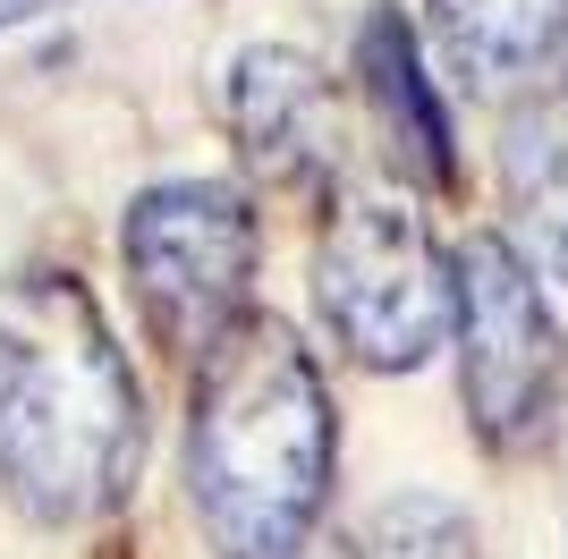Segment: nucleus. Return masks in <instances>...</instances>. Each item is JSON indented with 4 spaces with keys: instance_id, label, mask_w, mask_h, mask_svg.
<instances>
[{
    "instance_id": "423d86ee",
    "label": "nucleus",
    "mask_w": 568,
    "mask_h": 559,
    "mask_svg": "<svg viewBox=\"0 0 568 559\" xmlns=\"http://www.w3.org/2000/svg\"><path fill=\"white\" fill-rule=\"evenodd\" d=\"M230 136L263 186H323L339 162L332 77L288 43H255L230 69Z\"/></svg>"
},
{
    "instance_id": "f8f14e48",
    "label": "nucleus",
    "mask_w": 568,
    "mask_h": 559,
    "mask_svg": "<svg viewBox=\"0 0 568 559\" xmlns=\"http://www.w3.org/2000/svg\"><path fill=\"white\" fill-rule=\"evenodd\" d=\"M43 9H60V0H0V26H26V18H43Z\"/></svg>"
},
{
    "instance_id": "7ed1b4c3",
    "label": "nucleus",
    "mask_w": 568,
    "mask_h": 559,
    "mask_svg": "<svg viewBox=\"0 0 568 559\" xmlns=\"http://www.w3.org/2000/svg\"><path fill=\"white\" fill-rule=\"evenodd\" d=\"M255 255H263L255 204L230 179L144 186L119 221V263H128V288H136V314L153 331V348H170L179 365H204L255 314L246 305Z\"/></svg>"
},
{
    "instance_id": "0eeeda50",
    "label": "nucleus",
    "mask_w": 568,
    "mask_h": 559,
    "mask_svg": "<svg viewBox=\"0 0 568 559\" xmlns=\"http://www.w3.org/2000/svg\"><path fill=\"white\" fill-rule=\"evenodd\" d=\"M356 77H365V102L382 119V153L390 170L433 195H450L458 186V153H450V111H442V93H433L425 60H416V34H407L399 9H374L365 34H356Z\"/></svg>"
},
{
    "instance_id": "9b49d317",
    "label": "nucleus",
    "mask_w": 568,
    "mask_h": 559,
    "mask_svg": "<svg viewBox=\"0 0 568 559\" xmlns=\"http://www.w3.org/2000/svg\"><path fill=\"white\" fill-rule=\"evenodd\" d=\"M297 559H365V551H356V542H339L332 526H323V535H314V542H306V551H297Z\"/></svg>"
},
{
    "instance_id": "f03ea898",
    "label": "nucleus",
    "mask_w": 568,
    "mask_h": 559,
    "mask_svg": "<svg viewBox=\"0 0 568 559\" xmlns=\"http://www.w3.org/2000/svg\"><path fill=\"white\" fill-rule=\"evenodd\" d=\"M339 416L314 348L281 314H246L187 390V509L221 559H297L323 535Z\"/></svg>"
},
{
    "instance_id": "f257e3e1",
    "label": "nucleus",
    "mask_w": 568,
    "mask_h": 559,
    "mask_svg": "<svg viewBox=\"0 0 568 559\" xmlns=\"http://www.w3.org/2000/svg\"><path fill=\"white\" fill-rule=\"evenodd\" d=\"M144 458V390L77 272L0 280V484L34 526L119 509Z\"/></svg>"
},
{
    "instance_id": "1a4fd4ad",
    "label": "nucleus",
    "mask_w": 568,
    "mask_h": 559,
    "mask_svg": "<svg viewBox=\"0 0 568 559\" xmlns=\"http://www.w3.org/2000/svg\"><path fill=\"white\" fill-rule=\"evenodd\" d=\"M568 0H433V43L467 85H518L560 51Z\"/></svg>"
},
{
    "instance_id": "20e7f679",
    "label": "nucleus",
    "mask_w": 568,
    "mask_h": 559,
    "mask_svg": "<svg viewBox=\"0 0 568 559\" xmlns=\"http://www.w3.org/2000/svg\"><path fill=\"white\" fill-rule=\"evenodd\" d=\"M314 314L356 365L416 373L442 348V331L458 323V288L416 212L356 195L314 237Z\"/></svg>"
},
{
    "instance_id": "9d476101",
    "label": "nucleus",
    "mask_w": 568,
    "mask_h": 559,
    "mask_svg": "<svg viewBox=\"0 0 568 559\" xmlns=\"http://www.w3.org/2000/svg\"><path fill=\"white\" fill-rule=\"evenodd\" d=\"M365 559H475V526L442 491H399V500L374 509Z\"/></svg>"
},
{
    "instance_id": "39448f33",
    "label": "nucleus",
    "mask_w": 568,
    "mask_h": 559,
    "mask_svg": "<svg viewBox=\"0 0 568 559\" xmlns=\"http://www.w3.org/2000/svg\"><path fill=\"white\" fill-rule=\"evenodd\" d=\"M450 288H458V398H467L475 433L493 449H544L551 416H560L568 348L526 255L509 237L475 230L450 255Z\"/></svg>"
},
{
    "instance_id": "6e6552de",
    "label": "nucleus",
    "mask_w": 568,
    "mask_h": 559,
    "mask_svg": "<svg viewBox=\"0 0 568 559\" xmlns=\"http://www.w3.org/2000/svg\"><path fill=\"white\" fill-rule=\"evenodd\" d=\"M500 195L526 255L568 280V93H544L535 111H509L500 128Z\"/></svg>"
}]
</instances>
